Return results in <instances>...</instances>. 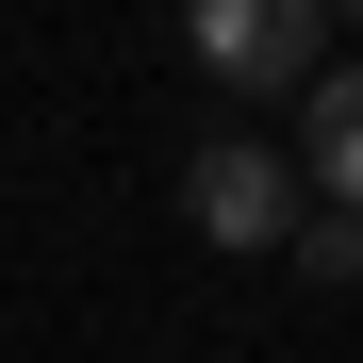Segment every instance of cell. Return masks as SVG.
Listing matches in <instances>:
<instances>
[{"label":"cell","mask_w":363,"mask_h":363,"mask_svg":"<svg viewBox=\"0 0 363 363\" xmlns=\"http://www.w3.org/2000/svg\"><path fill=\"white\" fill-rule=\"evenodd\" d=\"M297 264H314V281H363V215L314 199V215H297Z\"/></svg>","instance_id":"cell-4"},{"label":"cell","mask_w":363,"mask_h":363,"mask_svg":"<svg viewBox=\"0 0 363 363\" xmlns=\"http://www.w3.org/2000/svg\"><path fill=\"white\" fill-rule=\"evenodd\" d=\"M182 50H199V83H231V99H314L330 83V0H199Z\"/></svg>","instance_id":"cell-2"},{"label":"cell","mask_w":363,"mask_h":363,"mask_svg":"<svg viewBox=\"0 0 363 363\" xmlns=\"http://www.w3.org/2000/svg\"><path fill=\"white\" fill-rule=\"evenodd\" d=\"M297 215H314V182H297V149L281 133H199L182 149V231L199 248H297Z\"/></svg>","instance_id":"cell-1"},{"label":"cell","mask_w":363,"mask_h":363,"mask_svg":"<svg viewBox=\"0 0 363 363\" xmlns=\"http://www.w3.org/2000/svg\"><path fill=\"white\" fill-rule=\"evenodd\" d=\"M297 182H314L330 215H363V67H330L297 99Z\"/></svg>","instance_id":"cell-3"}]
</instances>
